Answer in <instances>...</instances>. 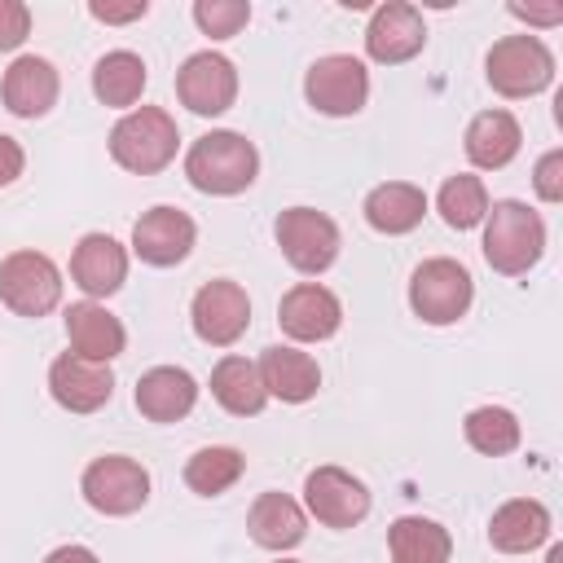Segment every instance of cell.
Masks as SVG:
<instances>
[{
	"mask_svg": "<svg viewBox=\"0 0 563 563\" xmlns=\"http://www.w3.org/2000/svg\"><path fill=\"white\" fill-rule=\"evenodd\" d=\"M260 172V154L242 132H207L185 154V176L198 194H242Z\"/></svg>",
	"mask_w": 563,
	"mask_h": 563,
	"instance_id": "obj_1",
	"label": "cell"
},
{
	"mask_svg": "<svg viewBox=\"0 0 563 563\" xmlns=\"http://www.w3.org/2000/svg\"><path fill=\"white\" fill-rule=\"evenodd\" d=\"M541 251H545V224L528 202L501 198V202L488 207V216H484V260H488V268H497L506 277H519L541 260Z\"/></svg>",
	"mask_w": 563,
	"mask_h": 563,
	"instance_id": "obj_2",
	"label": "cell"
},
{
	"mask_svg": "<svg viewBox=\"0 0 563 563\" xmlns=\"http://www.w3.org/2000/svg\"><path fill=\"white\" fill-rule=\"evenodd\" d=\"M176 145H180L176 119H172L167 110H158V106L128 110V114L110 128V158H114L123 172H136V176L163 172V167L176 158Z\"/></svg>",
	"mask_w": 563,
	"mask_h": 563,
	"instance_id": "obj_3",
	"label": "cell"
},
{
	"mask_svg": "<svg viewBox=\"0 0 563 563\" xmlns=\"http://www.w3.org/2000/svg\"><path fill=\"white\" fill-rule=\"evenodd\" d=\"M475 299V282L457 260H422L409 277V308L427 321V325H453L457 317H466Z\"/></svg>",
	"mask_w": 563,
	"mask_h": 563,
	"instance_id": "obj_4",
	"label": "cell"
},
{
	"mask_svg": "<svg viewBox=\"0 0 563 563\" xmlns=\"http://www.w3.org/2000/svg\"><path fill=\"white\" fill-rule=\"evenodd\" d=\"M484 75H488L493 92H501V97H532V92L550 88L554 57L537 35H506L488 48Z\"/></svg>",
	"mask_w": 563,
	"mask_h": 563,
	"instance_id": "obj_5",
	"label": "cell"
},
{
	"mask_svg": "<svg viewBox=\"0 0 563 563\" xmlns=\"http://www.w3.org/2000/svg\"><path fill=\"white\" fill-rule=\"evenodd\" d=\"M0 303L18 317H48L62 303V273L40 251H13L0 260Z\"/></svg>",
	"mask_w": 563,
	"mask_h": 563,
	"instance_id": "obj_6",
	"label": "cell"
},
{
	"mask_svg": "<svg viewBox=\"0 0 563 563\" xmlns=\"http://www.w3.org/2000/svg\"><path fill=\"white\" fill-rule=\"evenodd\" d=\"M79 493L92 510L101 515H132L145 506L150 497V471L136 462V457H123V453H106L97 462H88L84 479H79Z\"/></svg>",
	"mask_w": 563,
	"mask_h": 563,
	"instance_id": "obj_7",
	"label": "cell"
},
{
	"mask_svg": "<svg viewBox=\"0 0 563 563\" xmlns=\"http://www.w3.org/2000/svg\"><path fill=\"white\" fill-rule=\"evenodd\" d=\"M303 97H308L312 110L343 119V114H356V110L365 106V97H369V75H365V66H361L356 57L330 53V57H317V62L308 66V75H303Z\"/></svg>",
	"mask_w": 563,
	"mask_h": 563,
	"instance_id": "obj_8",
	"label": "cell"
},
{
	"mask_svg": "<svg viewBox=\"0 0 563 563\" xmlns=\"http://www.w3.org/2000/svg\"><path fill=\"white\" fill-rule=\"evenodd\" d=\"M277 246L299 273H325L339 255V229L312 207H290L277 216Z\"/></svg>",
	"mask_w": 563,
	"mask_h": 563,
	"instance_id": "obj_9",
	"label": "cell"
},
{
	"mask_svg": "<svg viewBox=\"0 0 563 563\" xmlns=\"http://www.w3.org/2000/svg\"><path fill=\"white\" fill-rule=\"evenodd\" d=\"M303 501L325 528H356L369 515V488L343 466H317L303 479Z\"/></svg>",
	"mask_w": 563,
	"mask_h": 563,
	"instance_id": "obj_10",
	"label": "cell"
},
{
	"mask_svg": "<svg viewBox=\"0 0 563 563\" xmlns=\"http://www.w3.org/2000/svg\"><path fill=\"white\" fill-rule=\"evenodd\" d=\"M189 317H194V334L202 339V343H211V347H229V343H238L242 334H246V325H251V299H246V290L238 286V282H207L198 295H194V308H189Z\"/></svg>",
	"mask_w": 563,
	"mask_h": 563,
	"instance_id": "obj_11",
	"label": "cell"
},
{
	"mask_svg": "<svg viewBox=\"0 0 563 563\" xmlns=\"http://www.w3.org/2000/svg\"><path fill=\"white\" fill-rule=\"evenodd\" d=\"M176 97L180 106H189L194 114H224L238 97V70L229 57L220 53H194L185 57V66L176 70Z\"/></svg>",
	"mask_w": 563,
	"mask_h": 563,
	"instance_id": "obj_12",
	"label": "cell"
},
{
	"mask_svg": "<svg viewBox=\"0 0 563 563\" xmlns=\"http://www.w3.org/2000/svg\"><path fill=\"white\" fill-rule=\"evenodd\" d=\"M343 321V303L334 299V290L317 286V282H299L282 295L277 303V325L295 339V343H321L339 330Z\"/></svg>",
	"mask_w": 563,
	"mask_h": 563,
	"instance_id": "obj_13",
	"label": "cell"
},
{
	"mask_svg": "<svg viewBox=\"0 0 563 563\" xmlns=\"http://www.w3.org/2000/svg\"><path fill=\"white\" fill-rule=\"evenodd\" d=\"M48 391L70 413H97L114 396V374L101 361H84L75 352H62L48 365Z\"/></svg>",
	"mask_w": 563,
	"mask_h": 563,
	"instance_id": "obj_14",
	"label": "cell"
},
{
	"mask_svg": "<svg viewBox=\"0 0 563 563\" xmlns=\"http://www.w3.org/2000/svg\"><path fill=\"white\" fill-rule=\"evenodd\" d=\"M427 44V26H422V13L413 4H378L369 26H365V53L383 66H396V62H409L413 53H422Z\"/></svg>",
	"mask_w": 563,
	"mask_h": 563,
	"instance_id": "obj_15",
	"label": "cell"
},
{
	"mask_svg": "<svg viewBox=\"0 0 563 563\" xmlns=\"http://www.w3.org/2000/svg\"><path fill=\"white\" fill-rule=\"evenodd\" d=\"M194 238H198L194 220H189L185 211H176V207H154V211H145V216L132 224V251H136L145 264H154V268L180 264V260L194 251Z\"/></svg>",
	"mask_w": 563,
	"mask_h": 563,
	"instance_id": "obj_16",
	"label": "cell"
},
{
	"mask_svg": "<svg viewBox=\"0 0 563 563\" xmlns=\"http://www.w3.org/2000/svg\"><path fill=\"white\" fill-rule=\"evenodd\" d=\"M70 277L88 299H106L128 277V251L110 233H84L70 255Z\"/></svg>",
	"mask_w": 563,
	"mask_h": 563,
	"instance_id": "obj_17",
	"label": "cell"
},
{
	"mask_svg": "<svg viewBox=\"0 0 563 563\" xmlns=\"http://www.w3.org/2000/svg\"><path fill=\"white\" fill-rule=\"evenodd\" d=\"M132 400L150 422H180L198 400V383L180 365H154V369H145L136 378V396Z\"/></svg>",
	"mask_w": 563,
	"mask_h": 563,
	"instance_id": "obj_18",
	"label": "cell"
},
{
	"mask_svg": "<svg viewBox=\"0 0 563 563\" xmlns=\"http://www.w3.org/2000/svg\"><path fill=\"white\" fill-rule=\"evenodd\" d=\"M66 339H70V352L75 356L101 361V365H110L123 352V343H128L123 321L114 312H106L101 303H92V299L66 308Z\"/></svg>",
	"mask_w": 563,
	"mask_h": 563,
	"instance_id": "obj_19",
	"label": "cell"
},
{
	"mask_svg": "<svg viewBox=\"0 0 563 563\" xmlns=\"http://www.w3.org/2000/svg\"><path fill=\"white\" fill-rule=\"evenodd\" d=\"M57 70H53V62H44V57H18L9 70H4V84H0V92H4V106L18 114V119H40V114H48L53 106H57Z\"/></svg>",
	"mask_w": 563,
	"mask_h": 563,
	"instance_id": "obj_20",
	"label": "cell"
},
{
	"mask_svg": "<svg viewBox=\"0 0 563 563\" xmlns=\"http://www.w3.org/2000/svg\"><path fill=\"white\" fill-rule=\"evenodd\" d=\"M260 378H264V391L277 396V400H286V405H303V400H312L317 387H321L317 361H312L308 352L282 347V343H277V347H264V356H260Z\"/></svg>",
	"mask_w": 563,
	"mask_h": 563,
	"instance_id": "obj_21",
	"label": "cell"
},
{
	"mask_svg": "<svg viewBox=\"0 0 563 563\" xmlns=\"http://www.w3.org/2000/svg\"><path fill=\"white\" fill-rule=\"evenodd\" d=\"M545 537H550V510L532 497H515V501L497 506L493 519H488V541L501 554H528Z\"/></svg>",
	"mask_w": 563,
	"mask_h": 563,
	"instance_id": "obj_22",
	"label": "cell"
},
{
	"mask_svg": "<svg viewBox=\"0 0 563 563\" xmlns=\"http://www.w3.org/2000/svg\"><path fill=\"white\" fill-rule=\"evenodd\" d=\"M519 141H523V132L510 110H484L466 123V158L484 172L506 167L519 154Z\"/></svg>",
	"mask_w": 563,
	"mask_h": 563,
	"instance_id": "obj_23",
	"label": "cell"
},
{
	"mask_svg": "<svg viewBox=\"0 0 563 563\" xmlns=\"http://www.w3.org/2000/svg\"><path fill=\"white\" fill-rule=\"evenodd\" d=\"M422 216H427V194L409 180H387L365 194V220H369V229H378L387 238L418 229Z\"/></svg>",
	"mask_w": 563,
	"mask_h": 563,
	"instance_id": "obj_24",
	"label": "cell"
},
{
	"mask_svg": "<svg viewBox=\"0 0 563 563\" xmlns=\"http://www.w3.org/2000/svg\"><path fill=\"white\" fill-rule=\"evenodd\" d=\"M246 532L264 550H290L303 541L308 523H303V510L286 493H260L251 515H246Z\"/></svg>",
	"mask_w": 563,
	"mask_h": 563,
	"instance_id": "obj_25",
	"label": "cell"
},
{
	"mask_svg": "<svg viewBox=\"0 0 563 563\" xmlns=\"http://www.w3.org/2000/svg\"><path fill=\"white\" fill-rule=\"evenodd\" d=\"M211 396L220 400V409L238 413V418H251L264 409L268 391H264V378H260V365L246 361V356H224L216 361L211 369Z\"/></svg>",
	"mask_w": 563,
	"mask_h": 563,
	"instance_id": "obj_26",
	"label": "cell"
},
{
	"mask_svg": "<svg viewBox=\"0 0 563 563\" xmlns=\"http://www.w3.org/2000/svg\"><path fill=\"white\" fill-rule=\"evenodd\" d=\"M387 550H391V563H449L453 537L435 519L405 515L387 528Z\"/></svg>",
	"mask_w": 563,
	"mask_h": 563,
	"instance_id": "obj_27",
	"label": "cell"
},
{
	"mask_svg": "<svg viewBox=\"0 0 563 563\" xmlns=\"http://www.w3.org/2000/svg\"><path fill=\"white\" fill-rule=\"evenodd\" d=\"M92 92L101 106H132L141 92H145V62L128 48H114L106 53L97 66H92Z\"/></svg>",
	"mask_w": 563,
	"mask_h": 563,
	"instance_id": "obj_28",
	"label": "cell"
},
{
	"mask_svg": "<svg viewBox=\"0 0 563 563\" xmlns=\"http://www.w3.org/2000/svg\"><path fill=\"white\" fill-rule=\"evenodd\" d=\"M246 471V457L229 444H211V449H198L189 462H185V484L198 493V497H220L224 488H233Z\"/></svg>",
	"mask_w": 563,
	"mask_h": 563,
	"instance_id": "obj_29",
	"label": "cell"
},
{
	"mask_svg": "<svg viewBox=\"0 0 563 563\" xmlns=\"http://www.w3.org/2000/svg\"><path fill=\"white\" fill-rule=\"evenodd\" d=\"M466 444L484 457H501V453H515L519 449V418L501 405H484V409H471L466 422Z\"/></svg>",
	"mask_w": 563,
	"mask_h": 563,
	"instance_id": "obj_30",
	"label": "cell"
},
{
	"mask_svg": "<svg viewBox=\"0 0 563 563\" xmlns=\"http://www.w3.org/2000/svg\"><path fill=\"white\" fill-rule=\"evenodd\" d=\"M440 216H444V224L449 229H475L484 216H488V189H484V180L479 176H449L444 185H440Z\"/></svg>",
	"mask_w": 563,
	"mask_h": 563,
	"instance_id": "obj_31",
	"label": "cell"
},
{
	"mask_svg": "<svg viewBox=\"0 0 563 563\" xmlns=\"http://www.w3.org/2000/svg\"><path fill=\"white\" fill-rule=\"evenodd\" d=\"M246 18H251V4H242V0H198V4H194V22H198V31L211 35V40L238 35V31L246 26Z\"/></svg>",
	"mask_w": 563,
	"mask_h": 563,
	"instance_id": "obj_32",
	"label": "cell"
},
{
	"mask_svg": "<svg viewBox=\"0 0 563 563\" xmlns=\"http://www.w3.org/2000/svg\"><path fill=\"white\" fill-rule=\"evenodd\" d=\"M31 35V9L22 0H0V53L18 48Z\"/></svg>",
	"mask_w": 563,
	"mask_h": 563,
	"instance_id": "obj_33",
	"label": "cell"
},
{
	"mask_svg": "<svg viewBox=\"0 0 563 563\" xmlns=\"http://www.w3.org/2000/svg\"><path fill=\"white\" fill-rule=\"evenodd\" d=\"M532 185H537V198L541 202H559L563 198V150H550V154L537 158Z\"/></svg>",
	"mask_w": 563,
	"mask_h": 563,
	"instance_id": "obj_34",
	"label": "cell"
},
{
	"mask_svg": "<svg viewBox=\"0 0 563 563\" xmlns=\"http://www.w3.org/2000/svg\"><path fill=\"white\" fill-rule=\"evenodd\" d=\"M22 163H26L22 145H18L13 136H4V132H0V189H4V185H13V180L22 176Z\"/></svg>",
	"mask_w": 563,
	"mask_h": 563,
	"instance_id": "obj_35",
	"label": "cell"
},
{
	"mask_svg": "<svg viewBox=\"0 0 563 563\" xmlns=\"http://www.w3.org/2000/svg\"><path fill=\"white\" fill-rule=\"evenodd\" d=\"M145 0H132V4H101V0H92L88 4V13L97 18V22H132V18H145Z\"/></svg>",
	"mask_w": 563,
	"mask_h": 563,
	"instance_id": "obj_36",
	"label": "cell"
},
{
	"mask_svg": "<svg viewBox=\"0 0 563 563\" xmlns=\"http://www.w3.org/2000/svg\"><path fill=\"white\" fill-rule=\"evenodd\" d=\"M44 563H97V554L88 545H57Z\"/></svg>",
	"mask_w": 563,
	"mask_h": 563,
	"instance_id": "obj_37",
	"label": "cell"
},
{
	"mask_svg": "<svg viewBox=\"0 0 563 563\" xmlns=\"http://www.w3.org/2000/svg\"><path fill=\"white\" fill-rule=\"evenodd\" d=\"M515 18H528V22H559L563 9H523V4H510Z\"/></svg>",
	"mask_w": 563,
	"mask_h": 563,
	"instance_id": "obj_38",
	"label": "cell"
},
{
	"mask_svg": "<svg viewBox=\"0 0 563 563\" xmlns=\"http://www.w3.org/2000/svg\"><path fill=\"white\" fill-rule=\"evenodd\" d=\"M282 563H299V559H282Z\"/></svg>",
	"mask_w": 563,
	"mask_h": 563,
	"instance_id": "obj_39",
	"label": "cell"
}]
</instances>
